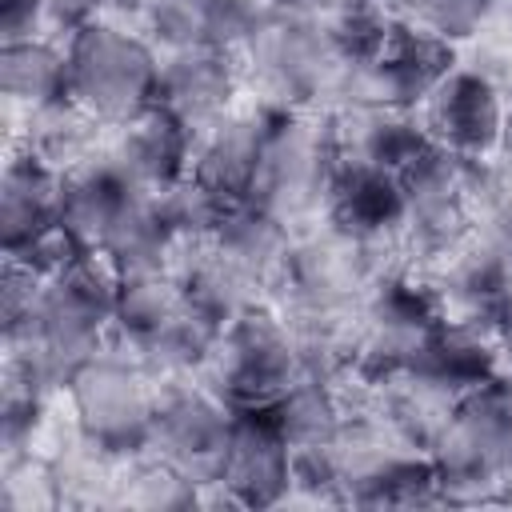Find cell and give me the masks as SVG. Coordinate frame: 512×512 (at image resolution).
<instances>
[{
  "label": "cell",
  "instance_id": "obj_1",
  "mask_svg": "<svg viewBox=\"0 0 512 512\" xmlns=\"http://www.w3.org/2000/svg\"><path fill=\"white\" fill-rule=\"evenodd\" d=\"M68 56V100L100 124H124L156 104L160 60L152 48L116 24L88 20L64 44Z\"/></svg>",
  "mask_w": 512,
  "mask_h": 512
},
{
  "label": "cell",
  "instance_id": "obj_2",
  "mask_svg": "<svg viewBox=\"0 0 512 512\" xmlns=\"http://www.w3.org/2000/svg\"><path fill=\"white\" fill-rule=\"evenodd\" d=\"M340 156L344 148L332 128L276 112L248 200L268 208L280 220L304 216L316 204H328V188H332Z\"/></svg>",
  "mask_w": 512,
  "mask_h": 512
},
{
  "label": "cell",
  "instance_id": "obj_3",
  "mask_svg": "<svg viewBox=\"0 0 512 512\" xmlns=\"http://www.w3.org/2000/svg\"><path fill=\"white\" fill-rule=\"evenodd\" d=\"M208 376V388L228 408H272L304 376L300 344L272 316L244 312L216 336Z\"/></svg>",
  "mask_w": 512,
  "mask_h": 512
},
{
  "label": "cell",
  "instance_id": "obj_4",
  "mask_svg": "<svg viewBox=\"0 0 512 512\" xmlns=\"http://www.w3.org/2000/svg\"><path fill=\"white\" fill-rule=\"evenodd\" d=\"M68 392L88 444L100 452H132L148 444L156 392L144 384V364L120 352H92L72 376Z\"/></svg>",
  "mask_w": 512,
  "mask_h": 512
},
{
  "label": "cell",
  "instance_id": "obj_5",
  "mask_svg": "<svg viewBox=\"0 0 512 512\" xmlns=\"http://www.w3.org/2000/svg\"><path fill=\"white\" fill-rule=\"evenodd\" d=\"M232 420L236 408H228L212 388H164L152 404L148 444L192 484H220Z\"/></svg>",
  "mask_w": 512,
  "mask_h": 512
},
{
  "label": "cell",
  "instance_id": "obj_6",
  "mask_svg": "<svg viewBox=\"0 0 512 512\" xmlns=\"http://www.w3.org/2000/svg\"><path fill=\"white\" fill-rule=\"evenodd\" d=\"M252 68L260 72V80L284 96V100H300L320 92L336 72H344L328 28L316 24L312 16H296V12H264L256 32L244 40Z\"/></svg>",
  "mask_w": 512,
  "mask_h": 512
},
{
  "label": "cell",
  "instance_id": "obj_7",
  "mask_svg": "<svg viewBox=\"0 0 512 512\" xmlns=\"http://www.w3.org/2000/svg\"><path fill=\"white\" fill-rule=\"evenodd\" d=\"M348 72H356V84L364 88V104L412 108L424 104L428 92L452 72V48L444 36L420 24H392L376 60Z\"/></svg>",
  "mask_w": 512,
  "mask_h": 512
},
{
  "label": "cell",
  "instance_id": "obj_8",
  "mask_svg": "<svg viewBox=\"0 0 512 512\" xmlns=\"http://www.w3.org/2000/svg\"><path fill=\"white\" fill-rule=\"evenodd\" d=\"M424 132L456 156H484L504 136V108L488 76L452 68L424 100Z\"/></svg>",
  "mask_w": 512,
  "mask_h": 512
},
{
  "label": "cell",
  "instance_id": "obj_9",
  "mask_svg": "<svg viewBox=\"0 0 512 512\" xmlns=\"http://www.w3.org/2000/svg\"><path fill=\"white\" fill-rule=\"evenodd\" d=\"M220 484L240 504H276L292 484V444L272 408H240L232 420Z\"/></svg>",
  "mask_w": 512,
  "mask_h": 512
},
{
  "label": "cell",
  "instance_id": "obj_10",
  "mask_svg": "<svg viewBox=\"0 0 512 512\" xmlns=\"http://www.w3.org/2000/svg\"><path fill=\"white\" fill-rule=\"evenodd\" d=\"M328 212L332 224L364 244L384 240L396 224L408 220V200H404V184L400 172L380 168L372 160H356V156H340L332 188H328Z\"/></svg>",
  "mask_w": 512,
  "mask_h": 512
},
{
  "label": "cell",
  "instance_id": "obj_11",
  "mask_svg": "<svg viewBox=\"0 0 512 512\" xmlns=\"http://www.w3.org/2000/svg\"><path fill=\"white\" fill-rule=\"evenodd\" d=\"M396 376H404V380L420 384L424 392L456 404L496 376V356L488 352V344L476 336L472 324L436 320L428 328V336L416 344L404 372H396Z\"/></svg>",
  "mask_w": 512,
  "mask_h": 512
},
{
  "label": "cell",
  "instance_id": "obj_12",
  "mask_svg": "<svg viewBox=\"0 0 512 512\" xmlns=\"http://www.w3.org/2000/svg\"><path fill=\"white\" fill-rule=\"evenodd\" d=\"M232 92V64L224 48L200 44V48H172L160 60L156 76V108L176 116L188 132L208 128L224 116Z\"/></svg>",
  "mask_w": 512,
  "mask_h": 512
},
{
  "label": "cell",
  "instance_id": "obj_13",
  "mask_svg": "<svg viewBox=\"0 0 512 512\" xmlns=\"http://www.w3.org/2000/svg\"><path fill=\"white\" fill-rule=\"evenodd\" d=\"M188 140L192 132L168 116L164 108H148L124 124H116V136L104 144V156L148 192H164L168 184L188 176Z\"/></svg>",
  "mask_w": 512,
  "mask_h": 512
},
{
  "label": "cell",
  "instance_id": "obj_14",
  "mask_svg": "<svg viewBox=\"0 0 512 512\" xmlns=\"http://www.w3.org/2000/svg\"><path fill=\"white\" fill-rule=\"evenodd\" d=\"M272 116L276 112H224L220 120H212L204 128V140H200L188 172L200 184H208L216 196H224L228 204L248 200Z\"/></svg>",
  "mask_w": 512,
  "mask_h": 512
},
{
  "label": "cell",
  "instance_id": "obj_15",
  "mask_svg": "<svg viewBox=\"0 0 512 512\" xmlns=\"http://www.w3.org/2000/svg\"><path fill=\"white\" fill-rule=\"evenodd\" d=\"M260 0H144L140 20L144 28L172 52V48H228L248 40L260 24Z\"/></svg>",
  "mask_w": 512,
  "mask_h": 512
},
{
  "label": "cell",
  "instance_id": "obj_16",
  "mask_svg": "<svg viewBox=\"0 0 512 512\" xmlns=\"http://www.w3.org/2000/svg\"><path fill=\"white\" fill-rule=\"evenodd\" d=\"M132 192H140L108 156L104 148L92 152L88 160H80L76 168L60 172V224L84 244V248H100L112 220L120 216V208L132 200ZM148 192V188H144Z\"/></svg>",
  "mask_w": 512,
  "mask_h": 512
},
{
  "label": "cell",
  "instance_id": "obj_17",
  "mask_svg": "<svg viewBox=\"0 0 512 512\" xmlns=\"http://www.w3.org/2000/svg\"><path fill=\"white\" fill-rule=\"evenodd\" d=\"M60 224V172L32 152L12 156L0 180V236L16 252Z\"/></svg>",
  "mask_w": 512,
  "mask_h": 512
},
{
  "label": "cell",
  "instance_id": "obj_18",
  "mask_svg": "<svg viewBox=\"0 0 512 512\" xmlns=\"http://www.w3.org/2000/svg\"><path fill=\"white\" fill-rule=\"evenodd\" d=\"M172 244H176V232L164 220L160 196L140 188L120 208V216L112 220V228H108V236H104V244L96 252H104L108 264L120 272V280H128V276L164 272Z\"/></svg>",
  "mask_w": 512,
  "mask_h": 512
},
{
  "label": "cell",
  "instance_id": "obj_19",
  "mask_svg": "<svg viewBox=\"0 0 512 512\" xmlns=\"http://www.w3.org/2000/svg\"><path fill=\"white\" fill-rule=\"evenodd\" d=\"M208 240L216 244L220 256H228L252 280H260L268 272H280V264H284V256L292 248L288 232H284V220L272 216L268 208L252 204V200L228 204V212L220 216V224H216V232Z\"/></svg>",
  "mask_w": 512,
  "mask_h": 512
},
{
  "label": "cell",
  "instance_id": "obj_20",
  "mask_svg": "<svg viewBox=\"0 0 512 512\" xmlns=\"http://www.w3.org/2000/svg\"><path fill=\"white\" fill-rule=\"evenodd\" d=\"M0 84L4 100L24 112H40L48 104L68 100V56L52 40H20L0 52Z\"/></svg>",
  "mask_w": 512,
  "mask_h": 512
},
{
  "label": "cell",
  "instance_id": "obj_21",
  "mask_svg": "<svg viewBox=\"0 0 512 512\" xmlns=\"http://www.w3.org/2000/svg\"><path fill=\"white\" fill-rule=\"evenodd\" d=\"M428 132H420L404 108H380V104H368L356 112V120L348 124L340 148L344 156H356V160H372L380 168H392L400 172L404 164H412L424 148H428Z\"/></svg>",
  "mask_w": 512,
  "mask_h": 512
},
{
  "label": "cell",
  "instance_id": "obj_22",
  "mask_svg": "<svg viewBox=\"0 0 512 512\" xmlns=\"http://www.w3.org/2000/svg\"><path fill=\"white\" fill-rule=\"evenodd\" d=\"M96 116H88L80 104L60 100L40 112H28V152L44 160L56 172L76 168L96 152Z\"/></svg>",
  "mask_w": 512,
  "mask_h": 512
},
{
  "label": "cell",
  "instance_id": "obj_23",
  "mask_svg": "<svg viewBox=\"0 0 512 512\" xmlns=\"http://www.w3.org/2000/svg\"><path fill=\"white\" fill-rule=\"evenodd\" d=\"M272 416L280 424V432L288 436L292 448H312V444H328L340 432V412L332 392L324 388L320 376H300L276 404Z\"/></svg>",
  "mask_w": 512,
  "mask_h": 512
},
{
  "label": "cell",
  "instance_id": "obj_24",
  "mask_svg": "<svg viewBox=\"0 0 512 512\" xmlns=\"http://www.w3.org/2000/svg\"><path fill=\"white\" fill-rule=\"evenodd\" d=\"M404 4L420 28L452 40V36H468L484 20L492 0H404Z\"/></svg>",
  "mask_w": 512,
  "mask_h": 512
},
{
  "label": "cell",
  "instance_id": "obj_25",
  "mask_svg": "<svg viewBox=\"0 0 512 512\" xmlns=\"http://www.w3.org/2000/svg\"><path fill=\"white\" fill-rule=\"evenodd\" d=\"M0 32H4V44L44 40L40 0H0Z\"/></svg>",
  "mask_w": 512,
  "mask_h": 512
},
{
  "label": "cell",
  "instance_id": "obj_26",
  "mask_svg": "<svg viewBox=\"0 0 512 512\" xmlns=\"http://www.w3.org/2000/svg\"><path fill=\"white\" fill-rule=\"evenodd\" d=\"M92 4L96 0H40V16H44V36L52 32H80L92 20Z\"/></svg>",
  "mask_w": 512,
  "mask_h": 512
},
{
  "label": "cell",
  "instance_id": "obj_27",
  "mask_svg": "<svg viewBox=\"0 0 512 512\" xmlns=\"http://www.w3.org/2000/svg\"><path fill=\"white\" fill-rule=\"evenodd\" d=\"M340 4H348V0H272V8L296 12V16H328V12H336Z\"/></svg>",
  "mask_w": 512,
  "mask_h": 512
},
{
  "label": "cell",
  "instance_id": "obj_28",
  "mask_svg": "<svg viewBox=\"0 0 512 512\" xmlns=\"http://www.w3.org/2000/svg\"><path fill=\"white\" fill-rule=\"evenodd\" d=\"M496 324H500V340H504V352L512 356V300L500 308V316H496Z\"/></svg>",
  "mask_w": 512,
  "mask_h": 512
},
{
  "label": "cell",
  "instance_id": "obj_29",
  "mask_svg": "<svg viewBox=\"0 0 512 512\" xmlns=\"http://www.w3.org/2000/svg\"><path fill=\"white\" fill-rule=\"evenodd\" d=\"M504 140H508V148H512V108H508V116H504Z\"/></svg>",
  "mask_w": 512,
  "mask_h": 512
}]
</instances>
